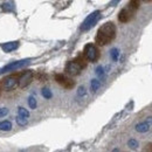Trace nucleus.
Here are the masks:
<instances>
[{"mask_svg":"<svg viewBox=\"0 0 152 152\" xmlns=\"http://www.w3.org/2000/svg\"><path fill=\"white\" fill-rule=\"evenodd\" d=\"M128 145H129L131 149H136V148L138 146V142H137L136 139H130V140L128 142Z\"/></svg>","mask_w":152,"mask_h":152,"instance_id":"21","label":"nucleus"},{"mask_svg":"<svg viewBox=\"0 0 152 152\" xmlns=\"http://www.w3.org/2000/svg\"><path fill=\"white\" fill-rule=\"evenodd\" d=\"M119 1H121V0H113V1H111V6H115V5H117Z\"/></svg>","mask_w":152,"mask_h":152,"instance_id":"26","label":"nucleus"},{"mask_svg":"<svg viewBox=\"0 0 152 152\" xmlns=\"http://www.w3.org/2000/svg\"><path fill=\"white\" fill-rule=\"evenodd\" d=\"M1 8L4 12H13L14 11V4L12 1H7L1 5Z\"/></svg>","mask_w":152,"mask_h":152,"instance_id":"13","label":"nucleus"},{"mask_svg":"<svg viewBox=\"0 0 152 152\" xmlns=\"http://www.w3.org/2000/svg\"><path fill=\"white\" fill-rule=\"evenodd\" d=\"M18 47H19V42H18V41L6 42V43H4V45L1 46V48H2V50H4L5 53H10V52H12V50H15Z\"/></svg>","mask_w":152,"mask_h":152,"instance_id":"10","label":"nucleus"},{"mask_svg":"<svg viewBox=\"0 0 152 152\" xmlns=\"http://www.w3.org/2000/svg\"><path fill=\"white\" fill-rule=\"evenodd\" d=\"M146 122H148V123L152 126V116H150V117H148V118H146Z\"/></svg>","mask_w":152,"mask_h":152,"instance_id":"25","label":"nucleus"},{"mask_svg":"<svg viewBox=\"0 0 152 152\" xmlns=\"http://www.w3.org/2000/svg\"><path fill=\"white\" fill-rule=\"evenodd\" d=\"M86 94H87L86 88H84V87H80V88H78V91H77V95L80 96V97H82V96H84Z\"/></svg>","mask_w":152,"mask_h":152,"instance_id":"22","label":"nucleus"},{"mask_svg":"<svg viewBox=\"0 0 152 152\" xmlns=\"http://www.w3.org/2000/svg\"><path fill=\"white\" fill-rule=\"evenodd\" d=\"M150 128H151V125H150V124H149L146 121H144V122H140V123H138V124L134 126L136 131H137V132H140V133L148 132V131L150 130Z\"/></svg>","mask_w":152,"mask_h":152,"instance_id":"11","label":"nucleus"},{"mask_svg":"<svg viewBox=\"0 0 152 152\" xmlns=\"http://www.w3.org/2000/svg\"><path fill=\"white\" fill-rule=\"evenodd\" d=\"M54 78L57 84H60L64 89H73L75 87V81L67 74H56Z\"/></svg>","mask_w":152,"mask_h":152,"instance_id":"7","label":"nucleus"},{"mask_svg":"<svg viewBox=\"0 0 152 152\" xmlns=\"http://www.w3.org/2000/svg\"><path fill=\"white\" fill-rule=\"evenodd\" d=\"M82 70H83L82 66L76 61L75 58L72 60V61H69V62H67V64H66V67H64L66 74L69 76H78L81 74Z\"/></svg>","mask_w":152,"mask_h":152,"instance_id":"8","label":"nucleus"},{"mask_svg":"<svg viewBox=\"0 0 152 152\" xmlns=\"http://www.w3.org/2000/svg\"><path fill=\"white\" fill-rule=\"evenodd\" d=\"M33 78H34L33 70H25V72H22L19 75V87L21 89L27 88L33 82Z\"/></svg>","mask_w":152,"mask_h":152,"instance_id":"9","label":"nucleus"},{"mask_svg":"<svg viewBox=\"0 0 152 152\" xmlns=\"http://www.w3.org/2000/svg\"><path fill=\"white\" fill-rule=\"evenodd\" d=\"M99 87H101V82L98 81V80H91V83H90V90L93 91V93H96L98 89H99Z\"/></svg>","mask_w":152,"mask_h":152,"instance_id":"14","label":"nucleus"},{"mask_svg":"<svg viewBox=\"0 0 152 152\" xmlns=\"http://www.w3.org/2000/svg\"><path fill=\"white\" fill-rule=\"evenodd\" d=\"M83 56L87 58L88 62H91V63H95L99 60L101 56V53H99V49L98 47L94 45V43H87L84 46V49H83Z\"/></svg>","mask_w":152,"mask_h":152,"instance_id":"3","label":"nucleus"},{"mask_svg":"<svg viewBox=\"0 0 152 152\" xmlns=\"http://www.w3.org/2000/svg\"><path fill=\"white\" fill-rule=\"evenodd\" d=\"M96 75L98 76L99 78L104 77V69H103V67H102V66H99V67H97V68H96Z\"/></svg>","mask_w":152,"mask_h":152,"instance_id":"20","label":"nucleus"},{"mask_svg":"<svg viewBox=\"0 0 152 152\" xmlns=\"http://www.w3.org/2000/svg\"><path fill=\"white\" fill-rule=\"evenodd\" d=\"M142 1H144V2H151L152 0H142Z\"/></svg>","mask_w":152,"mask_h":152,"instance_id":"27","label":"nucleus"},{"mask_svg":"<svg viewBox=\"0 0 152 152\" xmlns=\"http://www.w3.org/2000/svg\"><path fill=\"white\" fill-rule=\"evenodd\" d=\"M41 94H42V96H43L46 99H49V98H52V97H53L52 91H50L48 88H43V89L41 90Z\"/></svg>","mask_w":152,"mask_h":152,"instance_id":"17","label":"nucleus"},{"mask_svg":"<svg viewBox=\"0 0 152 152\" xmlns=\"http://www.w3.org/2000/svg\"><path fill=\"white\" fill-rule=\"evenodd\" d=\"M101 19V11H95V12H93L91 14H89L84 21L82 22V25H81V27H80V29L82 31V32H87V31H89L90 28H93L94 26H95L96 23H97V21Z\"/></svg>","mask_w":152,"mask_h":152,"instance_id":"4","label":"nucleus"},{"mask_svg":"<svg viewBox=\"0 0 152 152\" xmlns=\"http://www.w3.org/2000/svg\"><path fill=\"white\" fill-rule=\"evenodd\" d=\"M1 87L5 91H13L19 87V75H8L1 81Z\"/></svg>","mask_w":152,"mask_h":152,"instance_id":"5","label":"nucleus"},{"mask_svg":"<svg viewBox=\"0 0 152 152\" xmlns=\"http://www.w3.org/2000/svg\"><path fill=\"white\" fill-rule=\"evenodd\" d=\"M15 122H17V124H18V125H20V126H23V125H26V124H27L28 119H27L26 117H22V116L18 115V116L15 117Z\"/></svg>","mask_w":152,"mask_h":152,"instance_id":"15","label":"nucleus"},{"mask_svg":"<svg viewBox=\"0 0 152 152\" xmlns=\"http://www.w3.org/2000/svg\"><path fill=\"white\" fill-rule=\"evenodd\" d=\"M29 63H31V60H29V58H25V60H20V61L11 62V63H8L7 66H5V67H2V68L0 69V74L18 70V69H21V68H23V67L28 66Z\"/></svg>","mask_w":152,"mask_h":152,"instance_id":"6","label":"nucleus"},{"mask_svg":"<svg viewBox=\"0 0 152 152\" xmlns=\"http://www.w3.org/2000/svg\"><path fill=\"white\" fill-rule=\"evenodd\" d=\"M6 115H8V109L7 108H0V118L5 117Z\"/></svg>","mask_w":152,"mask_h":152,"instance_id":"23","label":"nucleus"},{"mask_svg":"<svg viewBox=\"0 0 152 152\" xmlns=\"http://www.w3.org/2000/svg\"><path fill=\"white\" fill-rule=\"evenodd\" d=\"M139 6H140V0H130L129 4L126 5V7H124L119 11L118 21L123 22V23H126V22L131 21L134 18L137 11L139 10Z\"/></svg>","mask_w":152,"mask_h":152,"instance_id":"2","label":"nucleus"},{"mask_svg":"<svg viewBox=\"0 0 152 152\" xmlns=\"http://www.w3.org/2000/svg\"><path fill=\"white\" fill-rule=\"evenodd\" d=\"M28 105H29V108L31 109H37V105H38V102H37V99H35V97H33V96H31L29 98H28Z\"/></svg>","mask_w":152,"mask_h":152,"instance_id":"16","label":"nucleus"},{"mask_svg":"<svg viewBox=\"0 0 152 152\" xmlns=\"http://www.w3.org/2000/svg\"><path fill=\"white\" fill-rule=\"evenodd\" d=\"M116 34H117L116 25L111 21L105 22L104 25H102L98 28V31L96 33V43L98 46H107L108 43L114 41L115 38H116Z\"/></svg>","mask_w":152,"mask_h":152,"instance_id":"1","label":"nucleus"},{"mask_svg":"<svg viewBox=\"0 0 152 152\" xmlns=\"http://www.w3.org/2000/svg\"><path fill=\"white\" fill-rule=\"evenodd\" d=\"M12 122L11 121H2L0 122V131H5V132H8L12 130Z\"/></svg>","mask_w":152,"mask_h":152,"instance_id":"12","label":"nucleus"},{"mask_svg":"<svg viewBox=\"0 0 152 152\" xmlns=\"http://www.w3.org/2000/svg\"><path fill=\"white\" fill-rule=\"evenodd\" d=\"M144 151H152V143H149V144H146V145H145Z\"/></svg>","mask_w":152,"mask_h":152,"instance_id":"24","label":"nucleus"},{"mask_svg":"<svg viewBox=\"0 0 152 152\" xmlns=\"http://www.w3.org/2000/svg\"><path fill=\"white\" fill-rule=\"evenodd\" d=\"M110 56H111L113 61H115V62L118 60V57H119V52H118L117 48H113V49L110 50Z\"/></svg>","mask_w":152,"mask_h":152,"instance_id":"18","label":"nucleus"},{"mask_svg":"<svg viewBox=\"0 0 152 152\" xmlns=\"http://www.w3.org/2000/svg\"><path fill=\"white\" fill-rule=\"evenodd\" d=\"M18 115L22 116V117H26V118H28V117H29V113H28V110H27V109H25V108H22V107H19V108H18Z\"/></svg>","mask_w":152,"mask_h":152,"instance_id":"19","label":"nucleus"}]
</instances>
